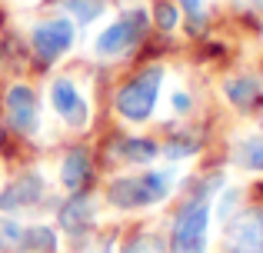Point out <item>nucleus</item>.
Returning <instances> with one entry per match:
<instances>
[{"instance_id":"f257e3e1","label":"nucleus","mask_w":263,"mask_h":253,"mask_svg":"<svg viewBox=\"0 0 263 253\" xmlns=\"http://www.w3.org/2000/svg\"><path fill=\"white\" fill-rule=\"evenodd\" d=\"M174 190V173H163V170H150L140 177H120L107 187V203L117 210H143L163 203Z\"/></svg>"},{"instance_id":"f03ea898","label":"nucleus","mask_w":263,"mask_h":253,"mask_svg":"<svg viewBox=\"0 0 263 253\" xmlns=\"http://www.w3.org/2000/svg\"><path fill=\"white\" fill-rule=\"evenodd\" d=\"M206 227H210V193L200 190L177 210L170 227V253H203Z\"/></svg>"},{"instance_id":"7ed1b4c3","label":"nucleus","mask_w":263,"mask_h":253,"mask_svg":"<svg viewBox=\"0 0 263 253\" xmlns=\"http://www.w3.org/2000/svg\"><path fill=\"white\" fill-rule=\"evenodd\" d=\"M160 84H163V67H147V70H140L134 80H127V84L117 90V97H114L117 113H120L123 120H130V124L150 120V113H154V107H157V97H160Z\"/></svg>"},{"instance_id":"20e7f679","label":"nucleus","mask_w":263,"mask_h":253,"mask_svg":"<svg viewBox=\"0 0 263 253\" xmlns=\"http://www.w3.org/2000/svg\"><path fill=\"white\" fill-rule=\"evenodd\" d=\"M147 24H150L147 10H127L120 20H117V24H110L107 30L97 37V44H93L97 57L110 60V57H123V53H130L143 40Z\"/></svg>"},{"instance_id":"39448f33","label":"nucleus","mask_w":263,"mask_h":253,"mask_svg":"<svg viewBox=\"0 0 263 253\" xmlns=\"http://www.w3.org/2000/svg\"><path fill=\"white\" fill-rule=\"evenodd\" d=\"M73 47V24L67 17H47L40 24H33L30 30V50L37 53L44 64L60 60Z\"/></svg>"},{"instance_id":"423d86ee","label":"nucleus","mask_w":263,"mask_h":253,"mask_svg":"<svg viewBox=\"0 0 263 253\" xmlns=\"http://www.w3.org/2000/svg\"><path fill=\"white\" fill-rule=\"evenodd\" d=\"M223 253H263V210H243L227 223Z\"/></svg>"},{"instance_id":"0eeeda50","label":"nucleus","mask_w":263,"mask_h":253,"mask_svg":"<svg viewBox=\"0 0 263 253\" xmlns=\"http://www.w3.org/2000/svg\"><path fill=\"white\" fill-rule=\"evenodd\" d=\"M4 110H7V124L17 130V133L30 137V133H37V130H40V104H37V93H33L27 84L7 87Z\"/></svg>"},{"instance_id":"6e6552de","label":"nucleus","mask_w":263,"mask_h":253,"mask_svg":"<svg viewBox=\"0 0 263 253\" xmlns=\"http://www.w3.org/2000/svg\"><path fill=\"white\" fill-rule=\"evenodd\" d=\"M50 107L64 124H70L73 130H84L87 120H90V107H87V97L77 90L70 77H57L50 84Z\"/></svg>"},{"instance_id":"1a4fd4ad","label":"nucleus","mask_w":263,"mask_h":253,"mask_svg":"<svg viewBox=\"0 0 263 253\" xmlns=\"http://www.w3.org/2000/svg\"><path fill=\"white\" fill-rule=\"evenodd\" d=\"M47 197V183L40 173H24L13 183H7V190L0 193V210L4 213H17V210H30Z\"/></svg>"},{"instance_id":"9d476101","label":"nucleus","mask_w":263,"mask_h":253,"mask_svg":"<svg viewBox=\"0 0 263 253\" xmlns=\"http://www.w3.org/2000/svg\"><path fill=\"white\" fill-rule=\"evenodd\" d=\"M57 220H60V227H64L67 233H73V237L87 233V230L93 227V220H97L93 200H90V197H84V193H73L70 200H67L64 207L57 210Z\"/></svg>"},{"instance_id":"9b49d317","label":"nucleus","mask_w":263,"mask_h":253,"mask_svg":"<svg viewBox=\"0 0 263 253\" xmlns=\"http://www.w3.org/2000/svg\"><path fill=\"white\" fill-rule=\"evenodd\" d=\"M90 153L87 150H70V153L64 157V163H60V183H64V190H70V193H80V187L90 180Z\"/></svg>"},{"instance_id":"f8f14e48","label":"nucleus","mask_w":263,"mask_h":253,"mask_svg":"<svg viewBox=\"0 0 263 253\" xmlns=\"http://www.w3.org/2000/svg\"><path fill=\"white\" fill-rule=\"evenodd\" d=\"M114 153L127 163H150L160 157V143H154L150 137H120L114 143Z\"/></svg>"},{"instance_id":"ddd939ff","label":"nucleus","mask_w":263,"mask_h":253,"mask_svg":"<svg viewBox=\"0 0 263 253\" xmlns=\"http://www.w3.org/2000/svg\"><path fill=\"white\" fill-rule=\"evenodd\" d=\"M223 93L230 97L233 107L247 110V107H253L260 100V80H253V77H230L223 84Z\"/></svg>"},{"instance_id":"4468645a","label":"nucleus","mask_w":263,"mask_h":253,"mask_svg":"<svg viewBox=\"0 0 263 253\" xmlns=\"http://www.w3.org/2000/svg\"><path fill=\"white\" fill-rule=\"evenodd\" d=\"M233 160L247 170H263V137H247L233 147Z\"/></svg>"},{"instance_id":"2eb2a0df","label":"nucleus","mask_w":263,"mask_h":253,"mask_svg":"<svg viewBox=\"0 0 263 253\" xmlns=\"http://www.w3.org/2000/svg\"><path fill=\"white\" fill-rule=\"evenodd\" d=\"M24 237L27 230L10 217H0V253H20L24 250Z\"/></svg>"},{"instance_id":"dca6fc26","label":"nucleus","mask_w":263,"mask_h":253,"mask_svg":"<svg viewBox=\"0 0 263 253\" xmlns=\"http://www.w3.org/2000/svg\"><path fill=\"white\" fill-rule=\"evenodd\" d=\"M60 4H64V10L73 13V20H77V24H93V20L107 10V4H103V0H60Z\"/></svg>"},{"instance_id":"f3484780","label":"nucleus","mask_w":263,"mask_h":253,"mask_svg":"<svg viewBox=\"0 0 263 253\" xmlns=\"http://www.w3.org/2000/svg\"><path fill=\"white\" fill-rule=\"evenodd\" d=\"M24 250L30 253H53L57 250V233L50 227H30L24 237Z\"/></svg>"},{"instance_id":"a211bd4d","label":"nucleus","mask_w":263,"mask_h":253,"mask_svg":"<svg viewBox=\"0 0 263 253\" xmlns=\"http://www.w3.org/2000/svg\"><path fill=\"white\" fill-rule=\"evenodd\" d=\"M197 150H200V140L190 137V133H177L163 143V157H170V160H183V157L197 153Z\"/></svg>"},{"instance_id":"6ab92c4d","label":"nucleus","mask_w":263,"mask_h":253,"mask_svg":"<svg viewBox=\"0 0 263 253\" xmlns=\"http://www.w3.org/2000/svg\"><path fill=\"white\" fill-rule=\"evenodd\" d=\"M154 20H157V27H160V30H177V24H180V7L174 4V0H157Z\"/></svg>"},{"instance_id":"aec40b11","label":"nucleus","mask_w":263,"mask_h":253,"mask_svg":"<svg viewBox=\"0 0 263 253\" xmlns=\"http://www.w3.org/2000/svg\"><path fill=\"white\" fill-rule=\"evenodd\" d=\"M174 4L186 13V20H190L193 30L203 27V20H206V0H174Z\"/></svg>"},{"instance_id":"412c9836","label":"nucleus","mask_w":263,"mask_h":253,"mask_svg":"<svg viewBox=\"0 0 263 253\" xmlns=\"http://www.w3.org/2000/svg\"><path fill=\"white\" fill-rule=\"evenodd\" d=\"M123 253H154V237H134Z\"/></svg>"},{"instance_id":"4be33fe9","label":"nucleus","mask_w":263,"mask_h":253,"mask_svg":"<svg viewBox=\"0 0 263 253\" xmlns=\"http://www.w3.org/2000/svg\"><path fill=\"white\" fill-rule=\"evenodd\" d=\"M174 110L177 113H186V110H190V97H186V93H174Z\"/></svg>"},{"instance_id":"5701e85b","label":"nucleus","mask_w":263,"mask_h":253,"mask_svg":"<svg viewBox=\"0 0 263 253\" xmlns=\"http://www.w3.org/2000/svg\"><path fill=\"white\" fill-rule=\"evenodd\" d=\"M84 253H114V243L103 240V243H93V247H87Z\"/></svg>"}]
</instances>
